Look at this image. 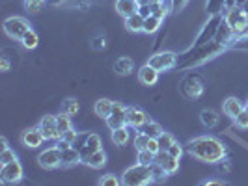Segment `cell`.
Listing matches in <instances>:
<instances>
[{
	"label": "cell",
	"mask_w": 248,
	"mask_h": 186,
	"mask_svg": "<svg viewBox=\"0 0 248 186\" xmlns=\"http://www.w3.org/2000/svg\"><path fill=\"white\" fill-rule=\"evenodd\" d=\"M186 151L192 157L200 158L202 162H211V164L224 160V157H226L224 143L211 136H202L196 138V140H190L186 143Z\"/></svg>",
	"instance_id": "obj_1"
},
{
	"label": "cell",
	"mask_w": 248,
	"mask_h": 186,
	"mask_svg": "<svg viewBox=\"0 0 248 186\" xmlns=\"http://www.w3.org/2000/svg\"><path fill=\"white\" fill-rule=\"evenodd\" d=\"M153 181V172H151V166H144V164H138L129 168L122 177V183L129 186H142L148 185Z\"/></svg>",
	"instance_id": "obj_2"
},
{
	"label": "cell",
	"mask_w": 248,
	"mask_h": 186,
	"mask_svg": "<svg viewBox=\"0 0 248 186\" xmlns=\"http://www.w3.org/2000/svg\"><path fill=\"white\" fill-rule=\"evenodd\" d=\"M28 30H30V25L23 17H10L4 21V32L12 39H23Z\"/></svg>",
	"instance_id": "obj_3"
},
{
	"label": "cell",
	"mask_w": 248,
	"mask_h": 186,
	"mask_svg": "<svg viewBox=\"0 0 248 186\" xmlns=\"http://www.w3.org/2000/svg\"><path fill=\"white\" fill-rule=\"evenodd\" d=\"M37 162H39V166L45 168V170H56V168L62 166V151L58 147L45 149L43 153H39Z\"/></svg>",
	"instance_id": "obj_4"
},
{
	"label": "cell",
	"mask_w": 248,
	"mask_h": 186,
	"mask_svg": "<svg viewBox=\"0 0 248 186\" xmlns=\"http://www.w3.org/2000/svg\"><path fill=\"white\" fill-rule=\"evenodd\" d=\"M23 179V166L19 162H10V164H2V172H0V181L4 185H15Z\"/></svg>",
	"instance_id": "obj_5"
},
{
	"label": "cell",
	"mask_w": 248,
	"mask_h": 186,
	"mask_svg": "<svg viewBox=\"0 0 248 186\" xmlns=\"http://www.w3.org/2000/svg\"><path fill=\"white\" fill-rule=\"evenodd\" d=\"M108 129L110 130H116L120 127H125L127 125V108L120 102H114V108H112V114L105 119Z\"/></svg>",
	"instance_id": "obj_6"
},
{
	"label": "cell",
	"mask_w": 248,
	"mask_h": 186,
	"mask_svg": "<svg viewBox=\"0 0 248 186\" xmlns=\"http://www.w3.org/2000/svg\"><path fill=\"white\" fill-rule=\"evenodd\" d=\"M39 130L43 132L45 140H60V130H58V119L56 115H45L41 121H39Z\"/></svg>",
	"instance_id": "obj_7"
},
{
	"label": "cell",
	"mask_w": 248,
	"mask_h": 186,
	"mask_svg": "<svg viewBox=\"0 0 248 186\" xmlns=\"http://www.w3.org/2000/svg\"><path fill=\"white\" fill-rule=\"evenodd\" d=\"M155 162L166 172V175H174L179 170V158H175L174 155H170L168 151H159L155 155Z\"/></svg>",
	"instance_id": "obj_8"
},
{
	"label": "cell",
	"mask_w": 248,
	"mask_h": 186,
	"mask_svg": "<svg viewBox=\"0 0 248 186\" xmlns=\"http://www.w3.org/2000/svg\"><path fill=\"white\" fill-rule=\"evenodd\" d=\"M149 65H153L157 71H168L175 65V54L174 52H161V54H155L151 56Z\"/></svg>",
	"instance_id": "obj_9"
},
{
	"label": "cell",
	"mask_w": 248,
	"mask_h": 186,
	"mask_svg": "<svg viewBox=\"0 0 248 186\" xmlns=\"http://www.w3.org/2000/svg\"><path fill=\"white\" fill-rule=\"evenodd\" d=\"M21 142H23V145H26V147L36 149L45 142V136L39 130V127L37 129H26L25 132H23V136H21Z\"/></svg>",
	"instance_id": "obj_10"
},
{
	"label": "cell",
	"mask_w": 248,
	"mask_h": 186,
	"mask_svg": "<svg viewBox=\"0 0 248 186\" xmlns=\"http://www.w3.org/2000/svg\"><path fill=\"white\" fill-rule=\"evenodd\" d=\"M138 80H140V84H144V86H155L157 84V80H159V71L153 67V65H144L140 71H138Z\"/></svg>",
	"instance_id": "obj_11"
},
{
	"label": "cell",
	"mask_w": 248,
	"mask_h": 186,
	"mask_svg": "<svg viewBox=\"0 0 248 186\" xmlns=\"http://www.w3.org/2000/svg\"><path fill=\"white\" fill-rule=\"evenodd\" d=\"M149 121L148 114L138 108H127V125L135 127V129H142L144 125Z\"/></svg>",
	"instance_id": "obj_12"
},
{
	"label": "cell",
	"mask_w": 248,
	"mask_h": 186,
	"mask_svg": "<svg viewBox=\"0 0 248 186\" xmlns=\"http://www.w3.org/2000/svg\"><path fill=\"white\" fill-rule=\"evenodd\" d=\"M140 10V2L138 0H116V12L120 13L122 17H131L138 13Z\"/></svg>",
	"instance_id": "obj_13"
},
{
	"label": "cell",
	"mask_w": 248,
	"mask_h": 186,
	"mask_svg": "<svg viewBox=\"0 0 248 186\" xmlns=\"http://www.w3.org/2000/svg\"><path fill=\"white\" fill-rule=\"evenodd\" d=\"M243 110H245V106L241 104V100L237 99V97H230V99L224 100V114L228 117H233L235 119Z\"/></svg>",
	"instance_id": "obj_14"
},
{
	"label": "cell",
	"mask_w": 248,
	"mask_h": 186,
	"mask_svg": "<svg viewBox=\"0 0 248 186\" xmlns=\"http://www.w3.org/2000/svg\"><path fill=\"white\" fill-rule=\"evenodd\" d=\"M78 162H82V155H80V151L77 147H69L62 151V166L71 168V166L78 164Z\"/></svg>",
	"instance_id": "obj_15"
},
{
	"label": "cell",
	"mask_w": 248,
	"mask_h": 186,
	"mask_svg": "<svg viewBox=\"0 0 248 186\" xmlns=\"http://www.w3.org/2000/svg\"><path fill=\"white\" fill-rule=\"evenodd\" d=\"M82 162H84L86 166H90V168L99 170V168H103V166L107 164V153H105L103 149H97L95 153H92V155H90V157H86Z\"/></svg>",
	"instance_id": "obj_16"
},
{
	"label": "cell",
	"mask_w": 248,
	"mask_h": 186,
	"mask_svg": "<svg viewBox=\"0 0 248 186\" xmlns=\"http://www.w3.org/2000/svg\"><path fill=\"white\" fill-rule=\"evenodd\" d=\"M112 108H114V102L108 99H99L97 102H95V106H93L95 115L101 117V119H107V117L112 114Z\"/></svg>",
	"instance_id": "obj_17"
},
{
	"label": "cell",
	"mask_w": 248,
	"mask_h": 186,
	"mask_svg": "<svg viewBox=\"0 0 248 186\" xmlns=\"http://www.w3.org/2000/svg\"><path fill=\"white\" fill-rule=\"evenodd\" d=\"M133 69H135V62H133L131 58H120V60L114 62V71L118 74H122V76L131 74Z\"/></svg>",
	"instance_id": "obj_18"
},
{
	"label": "cell",
	"mask_w": 248,
	"mask_h": 186,
	"mask_svg": "<svg viewBox=\"0 0 248 186\" xmlns=\"http://www.w3.org/2000/svg\"><path fill=\"white\" fill-rule=\"evenodd\" d=\"M125 26L129 32H144V17L140 13H135L125 19Z\"/></svg>",
	"instance_id": "obj_19"
},
{
	"label": "cell",
	"mask_w": 248,
	"mask_h": 186,
	"mask_svg": "<svg viewBox=\"0 0 248 186\" xmlns=\"http://www.w3.org/2000/svg\"><path fill=\"white\" fill-rule=\"evenodd\" d=\"M161 17H157V15H149V17H146L144 19V32L146 34H155L157 30H159V26H161Z\"/></svg>",
	"instance_id": "obj_20"
},
{
	"label": "cell",
	"mask_w": 248,
	"mask_h": 186,
	"mask_svg": "<svg viewBox=\"0 0 248 186\" xmlns=\"http://www.w3.org/2000/svg\"><path fill=\"white\" fill-rule=\"evenodd\" d=\"M112 142H114V145H125L129 142V130H127V127H120V129L112 130Z\"/></svg>",
	"instance_id": "obj_21"
},
{
	"label": "cell",
	"mask_w": 248,
	"mask_h": 186,
	"mask_svg": "<svg viewBox=\"0 0 248 186\" xmlns=\"http://www.w3.org/2000/svg\"><path fill=\"white\" fill-rule=\"evenodd\" d=\"M140 132H144L146 136H149V138H159L164 132L162 130V127L159 123H153V121H148V123L144 125L142 129H140Z\"/></svg>",
	"instance_id": "obj_22"
},
{
	"label": "cell",
	"mask_w": 248,
	"mask_h": 186,
	"mask_svg": "<svg viewBox=\"0 0 248 186\" xmlns=\"http://www.w3.org/2000/svg\"><path fill=\"white\" fill-rule=\"evenodd\" d=\"M37 41H39V37H37V34L32 30V28H30L25 36H23V39H21V43H23L25 49H36Z\"/></svg>",
	"instance_id": "obj_23"
},
{
	"label": "cell",
	"mask_w": 248,
	"mask_h": 186,
	"mask_svg": "<svg viewBox=\"0 0 248 186\" xmlns=\"http://www.w3.org/2000/svg\"><path fill=\"white\" fill-rule=\"evenodd\" d=\"M56 119H58V130H60V136H62L63 132H67L69 129H73V125H71V115H67V114H60V115H56Z\"/></svg>",
	"instance_id": "obj_24"
},
{
	"label": "cell",
	"mask_w": 248,
	"mask_h": 186,
	"mask_svg": "<svg viewBox=\"0 0 248 186\" xmlns=\"http://www.w3.org/2000/svg\"><path fill=\"white\" fill-rule=\"evenodd\" d=\"M200 117H202V123L205 125V127H215V125L218 123V115H217V112L213 110H203Z\"/></svg>",
	"instance_id": "obj_25"
},
{
	"label": "cell",
	"mask_w": 248,
	"mask_h": 186,
	"mask_svg": "<svg viewBox=\"0 0 248 186\" xmlns=\"http://www.w3.org/2000/svg\"><path fill=\"white\" fill-rule=\"evenodd\" d=\"M138 164H144V166H151L155 162V153H151L149 149H142L138 151Z\"/></svg>",
	"instance_id": "obj_26"
},
{
	"label": "cell",
	"mask_w": 248,
	"mask_h": 186,
	"mask_svg": "<svg viewBox=\"0 0 248 186\" xmlns=\"http://www.w3.org/2000/svg\"><path fill=\"white\" fill-rule=\"evenodd\" d=\"M157 142H159V147H161V151H168L170 149V145L175 142V138L170 134V132H162L161 136L157 138Z\"/></svg>",
	"instance_id": "obj_27"
},
{
	"label": "cell",
	"mask_w": 248,
	"mask_h": 186,
	"mask_svg": "<svg viewBox=\"0 0 248 186\" xmlns=\"http://www.w3.org/2000/svg\"><path fill=\"white\" fill-rule=\"evenodd\" d=\"M62 112L63 114H67V115H75V114L78 112V102L73 99H67L62 104Z\"/></svg>",
	"instance_id": "obj_28"
},
{
	"label": "cell",
	"mask_w": 248,
	"mask_h": 186,
	"mask_svg": "<svg viewBox=\"0 0 248 186\" xmlns=\"http://www.w3.org/2000/svg\"><path fill=\"white\" fill-rule=\"evenodd\" d=\"M17 160V155L13 153L10 147L2 149V153H0V162L2 164H10V162H15Z\"/></svg>",
	"instance_id": "obj_29"
},
{
	"label": "cell",
	"mask_w": 248,
	"mask_h": 186,
	"mask_svg": "<svg viewBox=\"0 0 248 186\" xmlns=\"http://www.w3.org/2000/svg\"><path fill=\"white\" fill-rule=\"evenodd\" d=\"M45 6V0H26V8L28 12L32 13H39Z\"/></svg>",
	"instance_id": "obj_30"
},
{
	"label": "cell",
	"mask_w": 248,
	"mask_h": 186,
	"mask_svg": "<svg viewBox=\"0 0 248 186\" xmlns=\"http://www.w3.org/2000/svg\"><path fill=\"white\" fill-rule=\"evenodd\" d=\"M148 143H149V136H146L144 132H138L137 138H135V147L138 151H142V149H148Z\"/></svg>",
	"instance_id": "obj_31"
},
{
	"label": "cell",
	"mask_w": 248,
	"mask_h": 186,
	"mask_svg": "<svg viewBox=\"0 0 248 186\" xmlns=\"http://www.w3.org/2000/svg\"><path fill=\"white\" fill-rule=\"evenodd\" d=\"M166 4L164 2H157V4H151V13L153 15H157V17H161V19H164V15H166Z\"/></svg>",
	"instance_id": "obj_32"
},
{
	"label": "cell",
	"mask_w": 248,
	"mask_h": 186,
	"mask_svg": "<svg viewBox=\"0 0 248 186\" xmlns=\"http://www.w3.org/2000/svg\"><path fill=\"white\" fill-rule=\"evenodd\" d=\"M122 183L116 175H105V177H101L99 179V185L101 186H118Z\"/></svg>",
	"instance_id": "obj_33"
},
{
	"label": "cell",
	"mask_w": 248,
	"mask_h": 186,
	"mask_svg": "<svg viewBox=\"0 0 248 186\" xmlns=\"http://www.w3.org/2000/svg\"><path fill=\"white\" fill-rule=\"evenodd\" d=\"M235 125L239 129H243V130H247L248 129V110H243L239 115L235 117Z\"/></svg>",
	"instance_id": "obj_34"
},
{
	"label": "cell",
	"mask_w": 248,
	"mask_h": 186,
	"mask_svg": "<svg viewBox=\"0 0 248 186\" xmlns=\"http://www.w3.org/2000/svg\"><path fill=\"white\" fill-rule=\"evenodd\" d=\"M151 172H153V181H161V179H164V175H166V172L162 170L157 162L151 164Z\"/></svg>",
	"instance_id": "obj_35"
},
{
	"label": "cell",
	"mask_w": 248,
	"mask_h": 186,
	"mask_svg": "<svg viewBox=\"0 0 248 186\" xmlns=\"http://www.w3.org/2000/svg\"><path fill=\"white\" fill-rule=\"evenodd\" d=\"M168 153H170V155H174L175 158H181V155H183V147H181L177 142H174V143L170 145V149H168Z\"/></svg>",
	"instance_id": "obj_36"
},
{
	"label": "cell",
	"mask_w": 248,
	"mask_h": 186,
	"mask_svg": "<svg viewBox=\"0 0 248 186\" xmlns=\"http://www.w3.org/2000/svg\"><path fill=\"white\" fill-rule=\"evenodd\" d=\"M92 47H93V49H97V50L105 49V47H107V39H105L103 36L95 37V39H93V43H92Z\"/></svg>",
	"instance_id": "obj_37"
},
{
	"label": "cell",
	"mask_w": 248,
	"mask_h": 186,
	"mask_svg": "<svg viewBox=\"0 0 248 186\" xmlns=\"http://www.w3.org/2000/svg\"><path fill=\"white\" fill-rule=\"evenodd\" d=\"M77 136H78V134L75 132L73 129H69L67 132H63V134H62V140H65V142H69V143H75V140H77Z\"/></svg>",
	"instance_id": "obj_38"
},
{
	"label": "cell",
	"mask_w": 248,
	"mask_h": 186,
	"mask_svg": "<svg viewBox=\"0 0 248 186\" xmlns=\"http://www.w3.org/2000/svg\"><path fill=\"white\" fill-rule=\"evenodd\" d=\"M138 13L146 19V17H149L151 15V4H140V10H138Z\"/></svg>",
	"instance_id": "obj_39"
},
{
	"label": "cell",
	"mask_w": 248,
	"mask_h": 186,
	"mask_svg": "<svg viewBox=\"0 0 248 186\" xmlns=\"http://www.w3.org/2000/svg\"><path fill=\"white\" fill-rule=\"evenodd\" d=\"M8 67H10V65H8V60L2 58V71H8Z\"/></svg>",
	"instance_id": "obj_40"
},
{
	"label": "cell",
	"mask_w": 248,
	"mask_h": 186,
	"mask_svg": "<svg viewBox=\"0 0 248 186\" xmlns=\"http://www.w3.org/2000/svg\"><path fill=\"white\" fill-rule=\"evenodd\" d=\"M157 2H164V0H149V4H157Z\"/></svg>",
	"instance_id": "obj_41"
},
{
	"label": "cell",
	"mask_w": 248,
	"mask_h": 186,
	"mask_svg": "<svg viewBox=\"0 0 248 186\" xmlns=\"http://www.w3.org/2000/svg\"><path fill=\"white\" fill-rule=\"evenodd\" d=\"M140 4H149V0H138Z\"/></svg>",
	"instance_id": "obj_42"
},
{
	"label": "cell",
	"mask_w": 248,
	"mask_h": 186,
	"mask_svg": "<svg viewBox=\"0 0 248 186\" xmlns=\"http://www.w3.org/2000/svg\"><path fill=\"white\" fill-rule=\"evenodd\" d=\"M245 110H248V100L245 102Z\"/></svg>",
	"instance_id": "obj_43"
}]
</instances>
